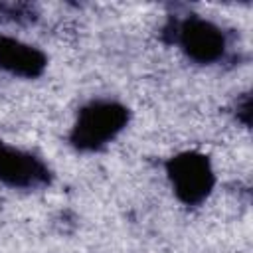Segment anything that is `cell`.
I'll use <instances>...</instances> for the list:
<instances>
[{
    "label": "cell",
    "instance_id": "cell-1",
    "mask_svg": "<svg viewBox=\"0 0 253 253\" xmlns=\"http://www.w3.org/2000/svg\"><path fill=\"white\" fill-rule=\"evenodd\" d=\"M160 38L168 45H178L180 51L196 65H215L231 57V38L215 22L188 12L168 16Z\"/></svg>",
    "mask_w": 253,
    "mask_h": 253
},
{
    "label": "cell",
    "instance_id": "cell-2",
    "mask_svg": "<svg viewBox=\"0 0 253 253\" xmlns=\"http://www.w3.org/2000/svg\"><path fill=\"white\" fill-rule=\"evenodd\" d=\"M130 117V109L115 99H91L77 111L69 144L77 152H101L128 126Z\"/></svg>",
    "mask_w": 253,
    "mask_h": 253
},
{
    "label": "cell",
    "instance_id": "cell-3",
    "mask_svg": "<svg viewBox=\"0 0 253 253\" xmlns=\"http://www.w3.org/2000/svg\"><path fill=\"white\" fill-rule=\"evenodd\" d=\"M164 170L176 200L188 208L204 204L215 188V172L208 154L184 150L164 162Z\"/></svg>",
    "mask_w": 253,
    "mask_h": 253
},
{
    "label": "cell",
    "instance_id": "cell-4",
    "mask_svg": "<svg viewBox=\"0 0 253 253\" xmlns=\"http://www.w3.org/2000/svg\"><path fill=\"white\" fill-rule=\"evenodd\" d=\"M53 182V172L36 152L0 140V184L12 190H43Z\"/></svg>",
    "mask_w": 253,
    "mask_h": 253
},
{
    "label": "cell",
    "instance_id": "cell-5",
    "mask_svg": "<svg viewBox=\"0 0 253 253\" xmlns=\"http://www.w3.org/2000/svg\"><path fill=\"white\" fill-rule=\"evenodd\" d=\"M47 67V55L32 43L0 34V69L22 79H38Z\"/></svg>",
    "mask_w": 253,
    "mask_h": 253
},
{
    "label": "cell",
    "instance_id": "cell-6",
    "mask_svg": "<svg viewBox=\"0 0 253 253\" xmlns=\"http://www.w3.org/2000/svg\"><path fill=\"white\" fill-rule=\"evenodd\" d=\"M0 22H10V24H22L30 26L38 22V12L32 4H4L0 2Z\"/></svg>",
    "mask_w": 253,
    "mask_h": 253
},
{
    "label": "cell",
    "instance_id": "cell-7",
    "mask_svg": "<svg viewBox=\"0 0 253 253\" xmlns=\"http://www.w3.org/2000/svg\"><path fill=\"white\" fill-rule=\"evenodd\" d=\"M233 109H235V111H233L235 119H237L245 128H249V126H251V95H249V93H241V95L237 97Z\"/></svg>",
    "mask_w": 253,
    "mask_h": 253
}]
</instances>
